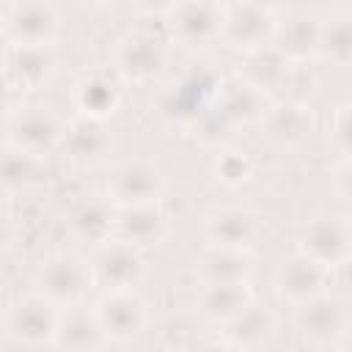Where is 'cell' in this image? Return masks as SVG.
Listing matches in <instances>:
<instances>
[{"label": "cell", "instance_id": "6da1fadb", "mask_svg": "<svg viewBox=\"0 0 352 352\" xmlns=\"http://www.w3.org/2000/svg\"><path fill=\"white\" fill-rule=\"evenodd\" d=\"M170 36L165 25H135L124 30L110 50V69L124 82H151L170 60Z\"/></svg>", "mask_w": 352, "mask_h": 352}, {"label": "cell", "instance_id": "7a4b0ae2", "mask_svg": "<svg viewBox=\"0 0 352 352\" xmlns=\"http://www.w3.org/2000/svg\"><path fill=\"white\" fill-rule=\"evenodd\" d=\"M223 77L209 66H192L173 77L157 99V113L173 126H195L217 99Z\"/></svg>", "mask_w": 352, "mask_h": 352}, {"label": "cell", "instance_id": "3957f363", "mask_svg": "<svg viewBox=\"0 0 352 352\" xmlns=\"http://www.w3.org/2000/svg\"><path fill=\"white\" fill-rule=\"evenodd\" d=\"M66 124L50 104L19 102L6 113V143L44 160L63 146Z\"/></svg>", "mask_w": 352, "mask_h": 352}, {"label": "cell", "instance_id": "277c9868", "mask_svg": "<svg viewBox=\"0 0 352 352\" xmlns=\"http://www.w3.org/2000/svg\"><path fill=\"white\" fill-rule=\"evenodd\" d=\"M91 286H94L91 261L74 253H52L41 258L33 272V292L55 302L60 311L80 305Z\"/></svg>", "mask_w": 352, "mask_h": 352}, {"label": "cell", "instance_id": "5b68a950", "mask_svg": "<svg viewBox=\"0 0 352 352\" xmlns=\"http://www.w3.org/2000/svg\"><path fill=\"white\" fill-rule=\"evenodd\" d=\"M60 316L63 311L47 297L36 292L16 294L3 311L6 341L30 344V346H55Z\"/></svg>", "mask_w": 352, "mask_h": 352}, {"label": "cell", "instance_id": "8992f818", "mask_svg": "<svg viewBox=\"0 0 352 352\" xmlns=\"http://www.w3.org/2000/svg\"><path fill=\"white\" fill-rule=\"evenodd\" d=\"M162 25L182 47H209L223 41V3H170L162 8Z\"/></svg>", "mask_w": 352, "mask_h": 352}, {"label": "cell", "instance_id": "52a82bcc", "mask_svg": "<svg viewBox=\"0 0 352 352\" xmlns=\"http://www.w3.org/2000/svg\"><path fill=\"white\" fill-rule=\"evenodd\" d=\"M278 14L261 3H223V41L242 55L264 50L275 38Z\"/></svg>", "mask_w": 352, "mask_h": 352}, {"label": "cell", "instance_id": "ba28073f", "mask_svg": "<svg viewBox=\"0 0 352 352\" xmlns=\"http://www.w3.org/2000/svg\"><path fill=\"white\" fill-rule=\"evenodd\" d=\"M165 192V176L151 160H124L113 168L107 182V201L116 209L160 204Z\"/></svg>", "mask_w": 352, "mask_h": 352}, {"label": "cell", "instance_id": "9c48e42d", "mask_svg": "<svg viewBox=\"0 0 352 352\" xmlns=\"http://www.w3.org/2000/svg\"><path fill=\"white\" fill-rule=\"evenodd\" d=\"M60 11L44 0L8 3L3 8V36L6 44H41L55 47L60 33Z\"/></svg>", "mask_w": 352, "mask_h": 352}, {"label": "cell", "instance_id": "30bf717a", "mask_svg": "<svg viewBox=\"0 0 352 352\" xmlns=\"http://www.w3.org/2000/svg\"><path fill=\"white\" fill-rule=\"evenodd\" d=\"M94 316L104 333L107 341H132L138 338L148 324V308L146 300L138 294V289H107L94 302Z\"/></svg>", "mask_w": 352, "mask_h": 352}, {"label": "cell", "instance_id": "8fae6325", "mask_svg": "<svg viewBox=\"0 0 352 352\" xmlns=\"http://www.w3.org/2000/svg\"><path fill=\"white\" fill-rule=\"evenodd\" d=\"M297 253L333 272L341 261L352 256V231L346 226V217L322 214L308 220L297 236Z\"/></svg>", "mask_w": 352, "mask_h": 352}, {"label": "cell", "instance_id": "7c38bea8", "mask_svg": "<svg viewBox=\"0 0 352 352\" xmlns=\"http://www.w3.org/2000/svg\"><path fill=\"white\" fill-rule=\"evenodd\" d=\"M58 69L55 47L41 44H6L3 50V80L16 94H33L44 88Z\"/></svg>", "mask_w": 352, "mask_h": 352}, {"label": "cell", "instance_id": "4fadbf2b", "mask_svg": "<svg viewBox=\"0 0 352 352\" xmlns=\"http://www.w3.org/2000/svg\"><path fill=\"white\" fill-rule=\"evenodd\" d=\"M294 327L314 349L333 346L349 333V311L336 294L324 292L294 308Z\"/></svg>", "mask_w": 352, "mask_h": 352}, {"label": "cell", "instance_id": "5bb4252c", "mask_svg": "<svg viewBox=\"0 0 352 352\" xmlns=\"http://www.w3.org/2000/svg\"><path fill=\"white\" fill-rule=\"evenodd\" d=\"M91 270H94V283L104 286V292L107 289H135L146 272V258H143V250H138L121 239H110L94 250Z\"/></svg>", "mask_w": 352, "mask_h": 352}, {"label": "cell", "instance_id": "9a60e30c", "mask_svg": "<svg viewBox=\"0 0 352 352\" xmlns=\"http://www.w3.org/2000/svg\"><path fill=\"white\" fill-rule=\"evenodd\" d=\"M319 28H322V16H316L311 11H302V8L283 11V14H278L272 47L289 63L300 66L319 55Z\"/></svg>", "mask_w": 352, "mask_h": 352}, {"label": "cell", "instance_id": "2e32d148", "mask_svg": "<svg viewBox=\"0 0 352 352\" xmlns=\"http://www.w3.org/2000/svg\"><path fill=\"white\" fill-rule=\"evenodd\" d=\"M121 82L124 80L113 69H91V72H85L74 82V91H72L77 116L107 121L113 113H118V107L124 102Z\"/></svg>", "mask_w": 352, "mask_h": 352}, {"label": "cell", "instance_id": "e0dca14e", "mask_svg": "<svg viewBox=\"0 0 352 352\" xmlns=\"http://www.w3.org/2000/svg\"><path fill=\"white\" fill-rule=\"evenodd\" d=\"M261 132L275 146H300L316 124V113L305 99L289 96L270 104L261 116Z\"/></svg>", "mask_w": 352, "mask_h": 352}, {"label": "cell", "instance_id": "ac0fdd59", "mask_svg": "<svg viewBox=\"0 0 352 352\" xmlns=\"http://www.w3.org/2000/svg\"><path fill=\"white\" fill-rule=\"evenodd\" d=\"M204 242L206 248L226 250H250L258 236V217L242 206H226L204 217Z\"/></svg>", "mask_w": 352, "mask_h": 352}, {"label": "cell", "instance_id": "d6986e66", "mask_svg": "<svg viewBox=\"0 0 352 352\" xmlns=\"http://www.w3.org/2000/svg\"><path fill=\"white\" fill-rule=\"evenodd\" d=\"M327 286H330V272L300 253H294L292 258H283L275 270V292L280 300L292 302L294 308L324 294Z\"/></svg>", "mask_w": 352, "mask_h": 352}, {"label": "cell", "instance_id": "ffe728a7", "mask_svg": "<svg viewBox=\"0 0 352 352\" xmlns=\"http://www.w3.org/2000/svg\"><path fill=\"white\" fill-rule=\"evenodd\" d=\"M110 148H113V135L104 121L88 118V116H74L66 124L60 151L66 154L69 162H74L80 168H94V165L104 162Z\"/></svg>", "mask_w": 352, "mask_h": 352}, {"label": "cell", "instance_id": "44dd1931", "mask_svg": "<svg viewBox=\"0 0 352 352\" xmlns=\"http://www.w3.org/2000/svg\"><path fill=\"white\" fill-rule=\"evenodd\" d=\"M168 234H170V217L160 204L118 209V214H116V239H121L143 253L148 248L162 245L168 239Z\"/></svg>", "mask_w": 352, "mask_h": 352}, {"label": "cell", "instance_id": "7402d4cb", "mask_svg": "<svg viewBox=\"0 0 352 352\" xmlns=\"http://www.w3.org/2000/svg\"><path fill=\"white\" fill-rule=\"evenodd\" d=\"M116 214H118V209L107 198H85L69 212L66 228L74 239H80L96 250L104 242L116 239Z\"/></svg>", "mask_w": 352, "mask_h": 352}, {"label": "cell", "instance_id": "603a6c76", "mask_svg": "<svg viewBox=\"0 0 352 352\" xmlns=\"http://www.w3.org/2000/svg\"><path fill=\"white\" fill-rule=\"evenodd\" d=\"M253 302L256 300L248 283H201L198 297H195L198 314L206 322L220 324V327L242 316Z\"/></svg>", "mask_w": 352, "mask_h": 352}, {"label": "cell", "instance_id": "cb8c5ba5", "mask_svg": "<svg viewBox=\"0 0 352 352\" xmlns=\"http://www.w3.org/2000/svg\"><path fill=\"white\" fill-rule=\"evenodd\" d=\"M267 94H261L256 85H250L248 80H242L239 74L231 80H223L217 99H214V110L231 124H250V121H261L264 110H267Z\"/></svg>", "mask_w": 352, "mask_h": 352}, {"label": "cell", "instance_id": "d4e9b609", "mask_svg": "<svg viewBox=\"0 0 352 352\" xmlns=\"http://www.w3.org/2000/svg\"><path fill=\"white\" fill-rule=\"evenodd\" d=\"M253 261L248 250L206 248L195 258V275L201 283H248Z\"/></svg>", "mask_w": 352, "mask_h": 352}, {"label": "cell", "instance_id": "484cf974", "mask_svg": "<svg viewBox=\"0 0 352 352\" xmlns=\"http://www.w3.org/2000/svg\"><path fill=\"white\" fill-rule=\"evenodd\" d=\"M104 341L107 338L94 316V308L74 305L63 311L58 338H55V346L60 352H99Z\"/></svg>", "mask_w": 352, "mask_h": 352}, {"label": "cell", "instance_id": "4316f807", "mask_svg": "<svg viewBox=\"0 0 352 352\" xmlns=\"http://www.w3.org/2000/svg\"><path fill=\"white\" fill-rule=\"evenodd\" d=\"M289 69H294V63H289L270 44L264 50H256V52H248L245 55V66L239 69V77L248 80L250 85H256L261 94H270V91H275L278 85L286 82Z\"/></svg>", "mask_w": 352, "mask_h": 352}, {"label": "cell", "instance_id": "83f0119b", "mask_svg": "<svg viewBox=\"0 0 352 352\" xmlns=\"http://www.w3.org/2000/svg\"><path fill=\"white\" fill-rule=\"evenodd\" d=\"M316 58H322L338 69L352 66V11H338V14L322 16Z\"/></svg>", "mask_w": 352, "mask_h": 352}, {"label": "cell", "instance_id": "f1b7e54d", "mask_svg": "<svg viewBox=\"0 0 352 352\" xmlns=\"http://www.w3.org/2000/svg\"><path fill=\"white\" fill-rule=\"evenodd\" d=\"M223 330H226V338L223 341H228L239 352H248V349H256V346H261V344L270 341V336L275 330V319H272V314L267 308H261V305L253 302L242 316H236L234 322H228Z\"/></svg>", "mask_w": 352, "mask_h": 352}, {"label": "cell", "instance_id": "f546056e", "mask_svg": "<svg viewBox=\"0 0 352 352\" xmlns=\"http://www.w3.org/2000/svg\"><path fill=\"white\" fill-rule=\"evenodd\" d=\"M41 168H44L41 157H33V154L6 143V148H3V187L8 195H16V192L33 187L41 179L38 176Z\"/></svg>", "mask_w": 352, "mask_h": 352}, {"label": "cell", "instance_id": "4dcf8cb0", "mask_svg": "<svg viewBox=\"0 0 352 352\" xmlns=\"http://www.w3.org/2000/svg\"><path fill=\"white\" fill-rule=\"evenodd\" d=\"M212 170H214V179H217L220 184H226V187H239V184H245V182L253 176L256 160H253V154H250L248 148L231 146V148H220V151H217Z\"/></svg>", "mask_w": 352, "mask_h": 352}, {"label": "cell", "instance_id": "1f68e13d", "mask_svg": "<svg viewBox=\"0 0 352 352\" xmlns=\"http://www.w3.org/2000/svg\"><path fill=\"white\" fill-rule=\"evenodd\" d=\"M327 140L344 160H352V104H338L333 110Z\"/></svg>", "mask_w": 352, "mask_h": 352}, {"label": "cell", "instance_id": "d6a6232c", "mask_svg": "<svg viewBox=\"0 0 352 352\" xmlns=\"http://www.w3.org/2000/svg\"><path fill=\"white\" fill-rule=\"evenodd\" d=\"M336 184H338V192L352 204V160H344V165L336 173Z\"/></svg>", "mask_w": 352, "mask_h": 352}, {"label": "cell", "instance_id": "836d02e7", "mask_svg": "<svg viewBox=\"0 0 352 352\" xmlns=\"http://www.w3.org/2000/svg\"><path fill=\"white\" fill-rule=\"evenodd\" d=\"M330 278H336V283H338L346 294H352V256H349L346 261H341V264L330 272Z\"/></svg>", "mask_w": 352, "mask_h": 352}, {"label": "cell", "instance_id": "e575fe53", "mask_svg": "<svg viewBox=\"0 0 352 352\" xmlns=\"http://www.w3.org/2000/svg\"><path fill=\"white\" fill-rule=\"evenodd\" d=\"M50 346H30V344H14L6 341V352H47Z\"/></svg>", "mask_w": 352, "mask_h": 352}, {"label": "cell", "instance_id": "d590c367", "mask_svg": "<svg viewBox=\"0 0 352 352\" xmlns=\"http://www.w3.org/2000/svg\"><path fill=\"white\" fill-rule=\"evenodd\" d=\"M341 352H352V330L346 333V338H344V346H341Z\"/></svg>", "mask_w": 352, "mask_h": 352}, {"label": "cell", "instance_id": "8d00e7d4", "mask_svg": "<svg viewBox=\"0 0 352 352\" xmlns=\"http://www.w3.org/2000/svg\"><path fill=\"white\" fill-rule=\"evenodd\" d=\"M314 352H341V349H333V346H316Z\"/></svg>", "mask_w": 352, "mask_h": 352}, {"label": "cell", "instance_id": "74e56055", "mask_svg": "<svg viewBox=\"0 0 352 352\" xmlns=\"http://www.w3.org/2000/svg\"><path fill=\"white\" fill-rule=\"evenodd\" d=\"M346 226H349V231H352V212H349V217H346Z\"/></svg>", "mask_w": 352, "mask_h": 352}]
</instances>
